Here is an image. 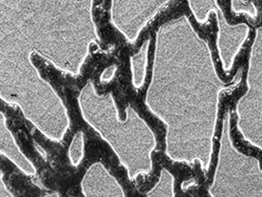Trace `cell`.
<instances>
[{"label":"cell","instance_id":"obj_4","mask_svg":"<svg viewBox=\"0 0 262 197\" xmlns=\"http://www.w3.org/2000/svg\"><path fill=\"white\" fill-rule=\"evenodd\" d=\"M210 12L214 14L217 24L216 48L224 72H231L234 68L236 57L250 35V27L247 23L232 25L225 17L223 9L218 0H214L212 7L204 14L197 23L201 26L208 22Z\"/></svg>","mask_w":262,"mask_h":197},{"label":"cell","instance_id":"obj_2","mask_svg":"<svg viewBox=\"0 0 262 197\" xmlns=\"http://www.w3.org/2000/svg\"><path fill=\"white\" fill-rule=\"evenodd\" d=\"M78 102L84 119L111 145L131 181L149 176L153 171L157 137L133 106H126V118L122 120L113 94L100 96L91 81L82 89Z\"/></svg>","mask_w":262,"mask_h":197},{"label":"cell","instance_id":"obj_3","mask_svg":"<svg viewBox=\"0 0 262 197\" xmlns=\"http://www.w3.org/2000/svg\"><path fill=\"white\" fill-rule=\"evenodd\" d=\"M247 92L236 102V128L244 140L262 152V26L257 27L250 45L247 70Z\"/></svg>","mask_w":262,"mask_h":197},{"label":"cell","instance_id":"obj_5","mask_svg":"<svg viewBox=\"0 0 262 197\" xmlns=\"http://www.w3.org/2000/svg\"><path fill=\"white\" fill-rule=\"evenodd\" d=\"M6 118L0 113V153L11 159L19 169L27 174L35 172L34 166L30 163L23 153L20 151L14 140L13 135L6 127Z\"/></svg>","mask_w":262,"mask_h":197},{"label":"cell","instance_id":"obj_6","mask_svg":"<svg viewBox=\"0 0 262 197\" xmlns=\"http://www.w3.org/2000/svg\"><path fill=\"white\" fill-rule=\"evenodd\" d=\"M150 40L146 39L144 43L141 46L138 53H135L130 59L131 71H132V83L133 86L139 90L143 87L145 79L147 76V68H148V55L150 49Z\"/></svg>","mask_w":262,"mask_h":197},{"label":"cell","instance_id":"obj_1","mask_svg":"<svg viewBox=\"0 0 262 197\" xmlns=\"http://www.w3.org/2000/svg\"><path fill=\"white\" fill-rule=\"evenodd\" d=\"M235 80L220 78L208 41L186 15L158 27L144 102L166 126L165 155L172 163L197 162L209 172L220 97Z\"/></svg>","mask_w":262,"mask_h":197}]
</instances>
